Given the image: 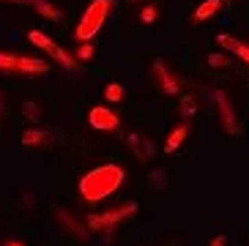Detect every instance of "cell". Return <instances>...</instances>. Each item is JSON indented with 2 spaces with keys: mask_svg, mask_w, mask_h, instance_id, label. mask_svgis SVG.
Masks as SVG:
<instances>
[{
  "mask_svg": "<svg viewBox=\"0 0 249 246\" xmlns=\"http://www.w3.org/2000/svg\"><path fill=\"white\" fill-rule=\"evenodd\" d=\"M22 203H25V208H33L36 205V197L30 194V192H22Z\"/></svg>",
  "mask_w": 249,
  "mask_h": 246,
  "instance_id": "obj_24",
  "label": "cell"
},
{
  "mask_svg": "<svg viewBox=\"0 0 249 246\" xmlns=\"http://www.w3.org/2000/svg\"><path fill=\"white\" fill-rule=\"evenodd\" d=\"M28 6H33L38 14L44 17V19H52V22H60V19H63V11H60V8H55L50 0H28Z\"/></svg>",
  "mask_w": 249,
  "mask_h": 246,
  "instance_id": "obj_14",
  "label": "cell"
},
{
  "mask_svg": "<svg viewBox=\"0 0 249 246\" xmlns=\"http://www.w3.org/2000/svg\"><path fill=\"white\" fill-rule=\"evenodd\" d=\"M216 44H219L222 50L233 52L235 58H241V63H247V66H249V47H247V44H241L238 38L227 36V33H219V36H216Z\"/></svg>",
  "mask_w": 249,
  "mask_h": 246,
  "instance_id": "obj_10",
  "label": "cell"
},
{
  "mask_svg": "<svg viewBox=\"0 0 249 246\" xmlns=\"http://www.w3.org/2000/svg\"><path fill=\"white\" fill-rule=\"evenodd\" d=\"M148 183H151V189H156V192H164V189H167V170H164V167H154L151 175H148Z\"/></svg>",
  "mask_w": 249,
  "mask_h": 246,
  "instance_id": "obj_16",
  "label": "cell"
},
{
  "mask_svg": "<svg viewBox=\"0 0 249 246\" xmlns=\"http://www.w3.org/2000/svg\"><path fill=\"white\" fill-rule=\"evenodd\" d=\"M88 123L99 131H118L121 129V118L110 107H93L88 112Z\"/></svg>",
  "mask_w": 249,
  "mask_h": 246,
  "instance_id": "obj_7",
  "label": "cell"
},
{
  "mask_svg": "<svg viewBox=\"0 0 249 246\" xmlns=\"http://www.w3.org/2000/svg\"><path fill=\"white\" fill-rule=\"evenodd\" d=\"M186 137H189V123H178L176 129L170 131L167 142H164V153L181 151V145H183V140H186Z\"/></svg>",
  "mask_w": 249,
  "mask_h": 246,
  "instance_id": "obj_12",
  "label": "cell"
},
{
  "mask_svg": "<svg viewBox=\"0 0 249 246\" xmlns=\"http://www.w3.org/2000/svg\"><path fill=\"white\" fill-rule=\"evenodd\" d=\"M19 109H22V115L28 118L33 126H38V123L44 121V118H41V107H38L36 102H22V104H19Z\"/></svg>",
  "mask_w": 249,
  "mask_h": 246,
  "instance_id": "obj_18",
  "label": "cell"
},
{
  "mask_svg": "<svg viewBox=\"0 0 249 246\" xmlns=\"http://www.w3.org/2000/svg\"><path fill=\"white\" fill-rule=\"evenodd\" d=\"M225 3L227 0H203V3L192 11V22H195V25H197V22H208L211 17H216L222 8H225Z\"/></svg>",
  "mask_w": 249,
  "mask_h": 246,
  "instance_id": "obj_9",
  "label": "cell"
},
{
  "mask_svg": "<svg viewBox=\"0 0 249 246\" xmlns=\"http://www.w3.org/2000/svg\"><path fill=\"white\" fill-rule=\"evenodd\" d=\"M124 181L126 173L118 164H99L80 178V194L88 203H102L110 194H115Z\"/></svg>",
  "mask_w": 249,
  "mask_h": 246,
  "instance_id": "obj_1",
  "label": "cell"
},
{
  "mask_svg": "<svg viewBox=\"0 0 249 246\" xmlns=\"http://www.w3.org/2000/svg\"><path fill=\"white\" fill-rule=\"evenodd\" d=\"M28 38H30V44H36L38 50H44L47 55H50V58L55 60V63L63 66V69H69V71H74V69L80 66V60L71 58V55H69V52L63 50V47H60L58 41H52V38H50V36H44L41 30H30Z\"/></svg>",
  "mask_w": 249,
  "mask_h": 246,
  "instance_id": "obj_4",
  "label": "cell"
},
{
  "mask_svg": "<svg viewBox=\"0 0 249 246\" xmlns=\"http://www.w3.org/2000/svg\"><path fill=\"white\" fill-rule=\"evenodd\" d=\"M225 235H216V238H211V246H225Z\"/></svg>",
  "mask_w": 249,
  "mask_h": 246,
  "instance_id": "obj_25",
  "label": "cell"
},
{
  "mask_svg": "<svg viewBox=\"0 0 249 246\" xmlns=\"http://www.w3.org/2000/svg\"><path fill=\"white\" fill-rule=\"evenodd\" d=\"M17 60H19V55L0 52V71H3V74H14L17 71Z\"/></svg>",
  "mask_w": 249,
  "mask_h": 246,
  "instance_id": "obj_19",
  "label": "cell"
},
{
  "mask_svg": "<svg viewBox=\"0 0 249 246\" xmlns=\"http://www.w3.org/2000/svg\"><path fill=\"white\" fill-rule=\"evenodd\" d=\"M104 96H107V102H112V104L124 102V85H118V82H110V85L104 88Z\"/></svg>",
  "mask_w": 249,
  "mask_h": 246,
  "instance_id": "obj_20",
  "label": "cell"
},
{
  "mask_svg": "<svg viewBox=\"0 0 249 246\" xmlns=\"http://www.w3.org/2000/svg\"><path fill=\"white\" fill-rule=\"evenodd\" d=\"M156 17H159V11H156V6H145L142 11H140V19L145 22V25H148V22H156Z\"/></svg>",
  "mask_w": 249,
  "mask_h": 246,
  "instance_id": "obj_23",
  "label": "cell"
},
{
  "mask_svg": "<svg viewBox=\"0 0 249 246\" xmlns=\"http://www.w3.org/2000/svg\"><path fill=\"white\" fill-rule=\"evenodd\" d=\"M154 74H156V82H159V90L164 96H181V82H178V77L170 71L161 58L154 60Z\"/></svg>",
  "mask_w": 249,
  "mask_h": 246,
  "instance_id": "obj_6",
  "label": "cell"
},
{
  "mask_svg": "<svg viewBox=\"0 0 249 246\" xmlns=\"http://www.w3.org/2000/svg\"><path fill=\"white\" fill-rule=\"evenodd\" d=\"M112 8V0H93L88 8H85V14H82L80 25H77V30H74V36H77V41H93V36L102 30V25L107 22V14H110Z\"/></svg>",
  "mask_w": 249,
  "mask_h": 246,
  "instance_id": "obj_2",
  "label": "cell"
},
{
  "mask_svg": "<svg viewBox=\"0 0 249 246\" xmlns=\"http://www.w3.org/2000/svg\"><path fill=\"white\" fill-rule=\"evenodd\" d=\"M55 216L60 219V225H66L69 230H71V232H77L80 238H88V235H90V232H85V227H80V225H77V222H74V219L69 216V213H66L63 208H55Z\"/></svg>",
  "mask_w": 249,
  "mask_h": 246,
  "instance_id": "obj_17",
  "label": "cell"
},
{
  "mask_svg": "<svg viewBox=\"0 0 249 246\" xmlns=\"http://www.w3.org/2000/svg\"><path fill=\"white\" fill-rule=\"evenodd\" d=\"M126 145L132 148V153L137 156L140 161H154V156H156V145H154V140H148L145 134H129L126 137Z\"/></svg>",
  "mask_w": 249,
  "mask_h": 246,
  "instance_id": "obj_8",
  "label": "cell"
},
{
  "mask_svg": "<svg viewBox=\"0 0 249 246\" xmlns=\"http://www.w3.org/2000/svg\"><path fill=\"white\" fill-rule=\"evenodd\" d=\"M178 109H181V121H183V123H189L192 118L197 115L200 104H197V99H195V96H181V102H178Z\"/></svg>",
  "mask_w": 249,
  "mask_h": 246,
  "instance_id": "obj_15",
  "label": "cell"
},
{
  "mask_svg": "<svg viewBox=\"0 0 249 246\" xmlns=\"http://www.w3.org/2000/svg\"><path fill=\"white\" fill-rule=\"evenodd\" d=\"M6 3H28V0H6Z\"/></svg>",
  "mask_w": 249,
  "mask_h": 246,
  "instance_id": "obj_28",
  "label": "cell"
},
{
  "mask_svg": "<svg viewBox=\"0 0 249 246\" xmlns=\"http://www.w3.org/2000/svg\"><path fill=\"white\" fill-rule=\"evenodd\" d=\"M17 71L19 74H47L50 71V66L44 63V60H36V58H25V55H19V60H17Z\"/></svg>",
  "mask_w": 249,
  "mask_h": 246,
  "instance_id": "obj_13",
  "label": "cell"
},
{
  "mask_svg": "<svg viewBox=\"0 0 249 246\" xmlns=\"http://www.w3.org/2000/svg\"><path fill=\"white\" fill-rule=\"evenodd\" d=\"M137 213V203H124L118 208H110V211H102V213H88L85 225H88L90 232H104V230H112V227L126 216H134Z\"/></svg>",
  "mask_w": 249,
  "mask_h": 246,
  "instance_id": "obj_3",
  "label": "cell"
},
{
  "mask_svg": "<svg viewBox=\"0 0 249 246\" xmlns=\"http://www.w3.org/2000/svg\"><path fill=\"white\" fill-rule=\"evenodd\" d=\"M22 145L25 148H44V145H50V134L41 126H30L28 131H22Z\"/></svg>",
  "mask_w": 249,
  "mask_h": 246,
  "instance_id": "obj_11",
  "label": "cell"
},
{
  "mask_svg": "<svg viewBox=\"0 0 249 246\" xmlns=\"http://www.w3.org/2000/svg\"><path fill=\"white\" fill-rule=\"evenodd\" d=\"M3 109H6V104H3V96H0V115H3Z\"/></svg>",
  "mask_w": 249,
  "mask_h": 246,
  "instance_id": "obj_27",
  "label": "cell"
},
{
  "mask_svg": "<svg viewBox=\"0 0 249 246\" xmlns=\"http://www.w3.org/2000/svg\"><path fill=\"white\" fill-rule=\"evenodd\" d=\"M213 102H216V112H219V123L225 126V131L230 134V137H238V134H241V126H238V118H235V109H233V104H230V99H227V93L222 90V88H216V90H213Z\"/></svg>",
  "mask_w": 249,
  "mask_h": 246,
  "instance_id": "obj_5",
  "label": "cell"
},
{
  "mask_svg": "<svg viewBox=\"0 0 249 246\" xmlns=\"http://www.w3.org/2000/svg\"><path fill=\"white\" fill-rule=\"evenodd\" d=\"M93 58V44L90 41H82L80 50H77V60H90Z\"/></svg>",
  "mask_w": 249,
  "mask_h": 246,
  "instance_id": "obj_22",
  "label": "cell"
},
{
  "mask_svg": "<svg viewBox=\"0 0 249 246\" xmlns=\"http://www.w3.org/2000/svg\"><path fill=\"white\" fill-rule=\"evenodd\" d=\"M208 66L211 69H225V66H233V58H227L225 52H211L208 55Z\"/></svg>",
  "mask_w": 249,
  "mask_h": 246,
  "instance_id": "obj_21",
  "label": "cell"
},
{
  "mask_svg": "<svg viewBox=\"0 0 249 246\" xmlns=\"http://www.w3.org/2000/svg\"><path fill=\"white\" fill-rule=\"evenodd\" d=\"M6 246H22L19 241H6Z\"/></svg>",
  "mask_w": 249,
  "mask_h": 246,
  "instance_id": "obj_26",
  "label": "cell"
}]
</instances>
